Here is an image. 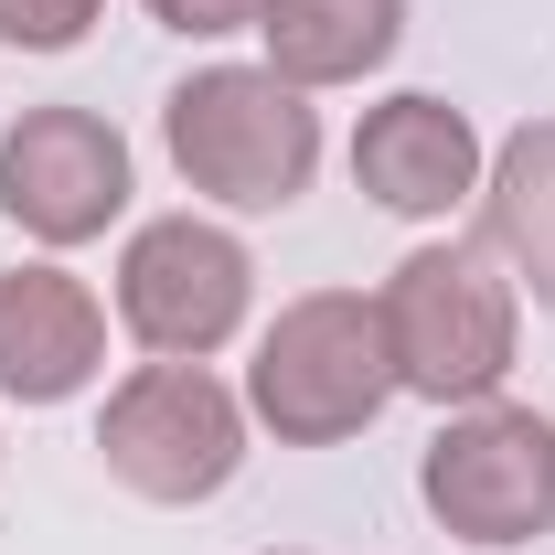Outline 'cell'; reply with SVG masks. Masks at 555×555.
<instances>
[{"label":"cell","mask_w":555,"mask_h":555,"mask_svg":"<svg viewBox=\"0 0 555 555\" xmlns=\"http://www.w3.org/2000/svg\"><path fill=\"white\" fill-rule=\"evenodd\" d=\"M160 139H171V171L224 214H278V204H299L310 171H321V107L278 65L182 75L171 107H160Z\"/></svg>","instance_id":"cell-1"},{"label":"cell","mask_w":555,"mask_h":555,"mask_svg":"<svg viewBox=\"0 0 555 555\" xmlns=\"http://www.w3.org/2000/svg\"><path fill=\"white\" fill-rule=\"evenodd\" d=\"M385 406H396V352H385V310L363 288H310V299H288L268 332H257L246 416L268 427L278 449L363 438Z\"/></svg>","instance_id":"cell-2"},{"label":"cell","mask_w":555,"mask_h":555,"mask_svg":"<svg viewBox=\"0 0 555 555\" xmlns=\"http://www.w3.org/2000/svg\"><path fill=\"white\" fill-rule=\"evenodd\" d=\"M385 310V352H396V396H427V406H491L502 374H513V343H524V299L513 278L491 268V246H416L406 268L374 288Z\"/></svg>","instance_id":"cell-3"},{"label":"cell","mask_w":555,"mask_h":555,"mask_svg":"<svg viewBox=\"0 0 555 555\" xmlns=\"http://www.w3.org/2000/svg\"><path fill=\"white\" fill-rule=\"evenodd\" d=\"M96 460L107 481L139 502H214V491L246 470V396L214 385L204 363H139L107 385L96 406Z\"/></svg>","instance_id":"cell-4"},{"label":"cell","mask_w":555,"mask_h":555,"mask_svg":"<svg viewBox=\"0 0 555 555\" xmlns=\"http://www.w3.org/2000/svg\"><path fill=\"white\" fill-rule=\"evenodd\" d=\"M416 502L481 555L555 534V416L502 406V396L460 406L427 438V460H416Z\"/></svg>","instance_id":"cell-5"},{"label":"cell","mask_w":555,"mask_h":555,"mask_svg":"<svg viewBox=\"0 0 555 555\" xmlns=\"http://www.w3.org/2000/svg\"><path fill=\"white\" fill-rule=\"evenodd\" d=\"M246 299H257V257L246 235H224L204 214H150L118 257V321L150 363H204L246 332Z\"/></svg>","instance_id":"cell-6"},{"label":"cell","mask_w":555,"mask_h":555,"mask_svg":"<svg viewBox=\"0 0 555 555\" xmlns=\"http://www.w3.org/2000/svg\"><path fill=\"white\" fill-rule=\"evenodd\" d=\"M0 214L33 246H96L129 214V139L96 107H22L0 129Z\"/></svg>","instance_id":"cell-7"},{"label":"cell","mask_w":555,"mask_h":555,"mask_svg":"<svg viewBox=\"0 0 555 555\" xmlns=\"http://www.w3.org/2000/svg\"><path fill=\"white\" fill-rule=\"evenodd\" d=\"M107 374V299L75 268L33 257L0 278V396L22 406H65Z\"/></svg>","instance_id":"cell-8"},{"label":"cell","mask_w":555,"mask_h":555,"mask_svg":"<svg viewBox=\"0 0 555 555\" xmlns=\"http://www.w3.org/2000/svg\"><path fill=\"white\" fill-rule=\"evenodd\" d=\"M481 171H491L481 129H470L449 96H385V107H363V129H352V182L385 214H406V224L460 214L481 193Z\"/></svg>","instance_id":"cell-9"},{"label":"cell","mask_w":555,"mask_h":555,"mask_svg":"<svg viewBox=\"0 0 555 555\" xmlns=\"http://www.w3.org/2000/svg\"><path fill=\"white\" fill-rule=\"evenodd\" d=\"M257 33H268V65L299 96H321V86H363L406 43V0H268Z\"/></svg>","instance_id":"cell-10"},{"label":"cell","mask_w":555,"mask_h":555,"mask_svg":"<svg viewBox=\"0 0 555 555\" xmlns=\"http://www.w3.org/2000/svg\"><path fill=\"white\" fill-rule=\"evenodd\" d=\"M481 224H491V257L513 268V288H534L555 310V118H524V129L491 150Z\"/></svg>","instance_id":"cell-11"},{"label":"cell","mask_w":555,"mask_h":555,"mask_svg":"<svg viewBox=\"0 0 555 555\" xmlns=\"http://www.w3.org/2000/svg\"><path fill=\"white\" fill-rule=\"evenodd\" d=\"M96 11H107V0H0V43H22V54H75V43L96 33Z\"/></svg>","instance_id":"cell-12"},{"label":"cell","mask_w":555,"mask_h":555,"mask_svg":"<svg viewBox=\"0 0 555 555\" xmlns=\"http://www.w3.org/2000/svg\"><path fill=\"white\" fill-rule=\"evenodd\" d=\"M268 0H150V22H171L182 43H224V33H257Z\"/></svg>","instance_id":"cell-13"}]
</instances>
